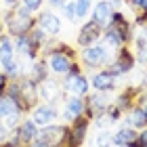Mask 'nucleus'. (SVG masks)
<instances>
[{"mask_svg": "<svg viewBox=\"0 0 147 147\" xmlns=\"http://www.w3.org/2000/svg\"><path fill=\"white\" fill-rule=\"evenodd\" d=\"M59 147H65V145H59Z\"/></svg>", "mask_w": 147, "mask_h": 147, "instance_id": "ea45409f", "label": "nucleus"}, {"mask_svg": "<svg viewBox=\"0 0 147 147\" xmlns=\"http://www.w3.org/2000/svg\"><path fill=\"white\" fill-rule=\"evenodd\" d=\"M80 57H82V63L86 65V67H90V69H97V67H101V65H107V63H109L107 49L101 46V44L86 46Z\"/></svg>", "mask_w": 147, "mask_h": 147, "instance_id": "39448f33", "label": "nucleus"}, {"mask_svg": "<svg viewBox=\"0 0 147 147\" xmlns=\"http://www.w3.org/2000/svg\"><path fill=\"white\" fill-rule=\"evenodd\" d=\"M9 137H11V130L6 128V126L0 122V143H4V141H9Z\"/></svg>", "mask_w": 147, "mask_h": 147, "instance_id": "c756f323", "label": "nucleus"}, {"mask_svg": "<svg viewBox=\"0 0 147 147\" xmlns=\"http://www.w3.org/2000/svg\"><path fill=\"white\" fill-rule=\"evenodd\" d=\"M57 109L55 105L51 103H42V105H36L34 107V116H32V120L38 124V126H46V124H53L57 120Z\"/></svg>", "mask_w": 147, "mask_h": 147, "instance_id": "9b49d317", "label": "nucleus"}, {"mask_svg": "<svg viewBox=\"0 0 147 147\" xmlns=\"http://www.w3.org/2000/svg\"><path fill=\"white\" fill-rule=\"evenodd\" d=\"M86 103H88L90 107L95 109L97 116H99V113H103V111H107V107L111 105L107 92H103V90H95V95H90L88 99H86Z\"/></svg>", "mask_w": 147, "mask_h": 147, "instance_id": "f3484780", "label": "nucleus"}, {"mask_svg": "<svg viewBox=\"0 0 147 147\" xmlns=\"http://www.w3.org/2000/svg\"><path fill=\"white\" fill-rule=\"evenodd\" d=\"M95 122H97L99 128H107V126L113 122V120L107 116V111H103V113H99V116H95Z\"/></svg>", "mask_w": 147, "mask_h": 147, "instance_id": "bb28decb", "label": "nucleus"}, {"mask_svg": "<svg viewBox=\"0 0 147 147\" xmlns=\"http://www.w3.org/2000/svg\"><path fill=\"white\" fill-rule=\"evenodd\" d=\"M88 122L84 116L76 118L69 126V132H67V141H65V147H82L84 139H86V132H88Z\"/></svg>", "mask_w": 147, "mask_h": 147, "instance_id": "423d86ee", "label": "nucleus"}, {"mask_svg": "<svg viewBox=\"0 0 147 147\" xmlns=\"http://www.w3.org/2000/svg\"><path fill=\"white\" fill-rule=\"evenodd\" d=\"M101 36H103V30L99 28V25H97L95 21H92V19H90V21H86V23L82 25V28H80V34H78V44L86 49V46H92V44H95Z\"/></svg>", "mask_w": 147, "mask_h": 147, "instance_id": "6e6552de", "label": "nucleus"}, {"mask_svg": "<svg viewBox=\"0 0 147 147\" xmlns=\"http://www.w3.org/2000/svg\"><path fill=\"white\" fill-rule=\"evenodd\" d=\"M15 51L23 59H30V61H36V57H38V49L32 44L30 36H19L17 42H15Z\"/></svg>", "mask_w": 147, "mask_h": 147, "instance_id": "dca6fc26", "label": "nucleus"}, {"mask_svg": "<svg viewBox=\"0 0 147 147\" xmlns=\"http://www.w3.org/2000/svg\"><path fill=\"white\" fill-rule=\"evenodd\" d=\"M95 145L97 147H111L113 145V135H111V130H101L97 135V139H95Z\"/></svg>", "mask_w": 147, "mask_h": 147, "instance_id": "393cba45", "label": "nucleus"}, {"mask_svg": "<svg viewBox=\"0 0 147 147\" xmlns=\"http://www.w3.org/2000/svg\"><path fill=\"white\" fill-rule=\"evenodd\" d=\"M15 132H17V139H19L21 145H30L38 137V124L34 120H23V122H19Z\"/></svg>", "mask_w": 147, "mask_h": 147, "instance_id": "ddd939ff", "label": "nucleus"}, {"mask_svg": "<svg viewBox=\"0 0 147 147\" xmlns=\"http://www.w3.org/2000/svg\"><path fill=\"white\" fill-rule=\"evenodd\" d=\"M139 99H141L143 103H147V82H143V86L139 88Z\"/></svg>", "mask_w": 147, "mask_h": 147, "instance_id": "2f4dec72", "label": "nucleus"}, {"mask_svg": "<svg viewBox=\"0 0 147 147\" xmlns=\"http://www.w3.org/2000/svg\"><path fill=\"white\" fill-rule=\"evenodd\" d=\"M130 2L135 4V6H139V4H141V0H130Z\"/></svg>", "mask_w": 147, "mask_h": 147, "instance_id": "e433bc0d", "label": "nucleus"}, {"mask_svg": "<svg viewBox=\"0 0 147 147\" xmlns=\"http://www.w3.org/2000/svg\"><path fill=\"white\" fill-rule=\"evenodd\" d=\"M2 95H4V90H0V97H2Z\"/></svg>", "mask_w": 147, "mask_h": 147, "instance_id": "58836bf2", "label": "nucleus"}, {"mask_svg": "<svg viewBox=\"0 0 147 147\" xmlns=\"http://www.w3.org/2000/svg\"><path fill=\"white\" fill-rule=\"evenodd\" d=\"M84 97H69L67 103H65V109H63V118L69 120V122H74L76 118H80L84 113Z\"/></svg>", "mask_w": 147, "mask_h": 147, "instance_id": "4468645a", "label": "nucleus"}, {"mask_svg": "<svg viewBox=\"0 0 147 147\" xmlns=\"http://www.w3.org/2000/svg\"><path fill=\"white\" fill-rule=\"evenodd\" d=\"M38 28L44 32V34H51V36H57L61 32V19H59L55 13L51 11H44L42 15L38 17Z\"/></svg>", "mask_w": 147, "mask_h": 147, "instance_id": "f8f14e48", "label": "nucleus"}, {"mask_svg": "<svg viewBox=\"0 0 147 147\" xmlns=\"http://www.w3.org/2000/svg\"><path fill=\"white\" fill-rule=\"evenodd\" d=\"M141 107H143V113H145V118H147V103H143Z\"/></svg>", "mask_w": 147, "mask_h": 147, "instance_id": "c9c22d12", "label": "nucleus"}, {"mask_svg": "<svg viewBox=\"0 0 147 147\" xmlns=\"http://www.w3.org/2000/svg\"><path fill=\"white\" fill-rule=\"evenodd\" d=\"M137 143L141 147H147V128H141V132H137Z\"/></svg>", "mask_w": 147, "mask_h": 147, "instance_id": "c85d7f7f", "label": "nucleus"}, {"mask_svg": "<svg viewBox=\"0 0 147 147\" xmlns=\"http://www.w3.org/2000/svg\"><path fill=\"white\" fill-rule=\"evenodd\" d=\"M135 63H137V61H135V55L128 51V46H120L116 61H113V63H107V65H109L107 71L111 74L113 78H120V76L128 74L132 67H135Z\"/></svg>", "mask_w": 147, "mask_h": 147, "instance_id": "20e7f679", "label": "nucleus"}, {"mask_svg": "<svg viewBox=\"0 0 147 147\" xmlns=\"http://www.w3.org/2000/svg\"><path fill=\"white\" fill-rule=\"evenodd\" d=\"M9 113H21V111L17 109V103L13 101L11 97L2 95L0 97V120H2L4 116H9Z\"/></svg>", "mask_w": 147, "mask_h": 147, "instance_id": "4be33fe9", "label": "nucleus"}, {"mask_svg": "<svg viewBox=\"0 0 147 147\" xmlns=\"http://www.w3.org/2000/svg\"><path fill=\"white\" fill-rule=\"evenodd\" d=\"M61 11H63V15L67 17L69 21H76V11H74V2H67Z\"/></svg>", "mask_w": 147, "mask_h": 147, "instance_id": "cd10ccee", "label": "nucleus"}, {"mask_svg": "<svg viewBox=\"0 0 147 147\" xmlns=\"http://www.w3.org/2000/svg\"><path fill=\"white\" fill-rule=\"evenodd\" d=\"M90 11H92V21H95L99 28H101V30L109 28V23H111V13H113V6H111L109 0L97 2Z\"/></svg>", "mask_w": 147, "mask_h": 147, "instance_id": "1a4fd4ad", "label": "nucleus"}, {"mask_svg": "<svg viewBox=\"0 0 147 147\" xmlns=\"http://www.w3.org/2000/svg\"><path fill=\"white\" fill-rule=\"evenodd\" d=\"M25 78H30L36 86H38L40 82H44V80L49 78V74H46V61H44V59H40V61H34V65H32L30 74H28Z\"/></svg>", "mask_w": 147, "mask_h": 147, "instance_id": "412c9836", "label": "nucleus"}, {"mask_svg": "<svg viewBox=\"0 0 147 147\" xmlns=\"http://www.w3.org/2000/svg\"><path fill=\"white\" fill-rule=\"evenodd\" d=\"M92 9V0H76L74 2V11H76V21L78 19H84Z\"/></svg>", "mask_w": 147, "mask_h": 147, "instance_id": "5701e85b", "label": "nucleus"}, {"mask_svg": "<svg viewBox=\"0 0 147 147\" xmlns=\"http://www.w3.org/2000/svg\"><path fill=\"white\" fill-rule=\"evenodd\" d=\"M71 63H74V59H69L67 55H63V53H59V51L49 53V65L57 76H65V74L71 69Z\"/></svg>", "mask_w": 147, "mask_h": 147, "instance_id": "9d476101", "label": "nucleus"}, {"mask_svg": "<svg viewBox=\"0 0 147 147\" xmlns=\"http://www.w3.org/2000/svg\"><path fill=\"white\" fill-rule=\"evenodd\" d=\"M19 118H21V113H9V116H4L2 120H0V122H2L9 130H15L17 126H19V122H21Z\"/></svg>", "mask_w": 147, "mask_h": 147, "instance_id": "a878e982", "label": "nucleus"}, {"mask_svg": "<svg viewBox=\"0 0 147 147\" xmlns=\"http://www.w3.org/2000/svg\"><path fill=\"white\" fill-rule=\"evenodd\" d=\"M0 36H2V21H0Z\"/></svg>", "mask_w": 147, "mask_h": 147, "instance_id": "4c0bfd02", "label": "nucleus"}, {"mask_svg": "<svg viewBox=\"0 0 147 147\" xmlns=\"http://www.w3.org/2000/svg\"><path fill=\"white\" fill-rule=\"evenodd\" d=\"M126 126H130V128H147V118H145V113H143V107L141 105H137V107H132L128 111V118H126Z\"/></svg>", "mask_w": 147, "mask_h": 147, "instance_id": "a211bd4d", "label": "nucleus"}, {"mask_svg": "<svg viewBox=\"0 0 147 147\" xmlns=\"http://www.w3.org/2000/svg\"><path fill=\"white\" fill-rule=\"evenodd\" d=\"M4 25L9 30L11 36H28L32 30L36 28V21L32 19V15H21L17 9L13 13H6L4 15Z\"/></svg>", "mask_w": 147, "mask_h": 147, "instance_id": "f257e3e1", "label": "nucleus"}, {"mask_svg": "<svg viewBox=\"0 0 147 147\" xmlns=\"http://www.w3.org/2000/svg\"><path fill=\"white\" fill-rule=\"evenodd\" d=\"M51 6H57V9H63L65 4H67V0H46Z\"/></svg>", "mask_w": 147, "mask_h": 147, "instance_id": "473e14b6", "label": "nucleus"}, {"mask_svg": "<svg viewBox=\"0 0 147 147\" xmlns=\"http://www.w3.org/2000/svg\"><path fill=\"white\" fill-rule=\"evenodd\" d=\"M28 147H49V143H46L44 139H40V137H36V139H34V141H32V143H30Z\"/></svg>", "mask_w": 147, "mask_h": 147, "instance_id": "7c9ffc66", "label": "nucleus"}, {"mask_svg": "<svg viewBox=\"0 0 147 147\" xmlns=\"http://www.w3.org/2000/svg\"><path fill=\"white\" fill-rule=\"evenodd\" d=\"M67 132H69V126L65 124H46L42 128H38V137L44 139L49 147H59V145H65Z\"/></svg>", "mask_w": 147, "mask_h": 147, "instance_id": "7ed1b4c3", "label": "nucleus"}, {"mask_svg": "<svg viewBox=\"0 0 147 147\" xmlns=\"http://www.w3.org/2000/svg\"><path fill=\"white\" fill-rule=\"evenodd\" d=\"M11 61H15V44L9 36H0V63L6 65Z\"/></svg>", "mask_w": 147, "mask_h": 147, "instance_id": "6ab92c4d", "label": "nucleus"}, {"mask_svg": "<svg viewBox=\"0 0 147 147\" xmlns=\"http://www.w3.org/2000/svg\"><path fill=\"white\" fill-rule=\"evenodd\" d=\"M139 11H143V13H147V0H141V4L137 6Z\"/></svg>", "mask_w": 147, "mask_h": 147, "instance_id": "f704fd0d", "label": "nucleus"}, {"mask_svg": "<svg viewBox=\"0 0 147 147\" xmlns=\"http://www.w3.org/2000/svg\"><path fill=\"white\" fill-rule=\"evenodd\" d=\"M135 139H137V132L130 126H122L118 132H113V145L116 147H126L128 143L135 141Z\"/></svg>", "mask_w": 147, "mask_h": 147, "instance_id": "aec40b11", "label": "nucleus"}, {"mask_svg": "<svg viewBox=\"0 0 147 147\" xmlns=\"http://www.w3.org/2000/svg\"><path fill=\"white\" fill-rule=\"evenodd\" d=\"M63 97V92H61V84L57 82V80H53V78H46L44 82H40L38 84V99H42L44 103H57L59 99Z\"/></svg>", "mask_w": 147, "mask_h": 147, "instance_id": "0eeeda50", "label": "nucleus"}, {"mask_svg": "<svg viewBox=\"0 0 147 147\" xmlns=\"http://www.w3.org/2000/svg\"><path fill=\"white\" fill-rule=\"evenodd\" d=\"M6 84H9V78H6V74H4V71H0V90H4V88H6Z\"/></svg>", "mask_w": 147, "mask_h": 147, "instance_id": "72a5a7b5", "label": "nucleus"}, {"mask_svg": "<svg viewBox=\"0 0 147 147\" xmlns=\"http://www.w3.org/2000/svg\"><path fill=\"white\" fill-rule=\"evenodd\" d=\"M28 36H30L32 44H34V46H36L38 51H40V49H42V46L46 44V34H44V32L40 30V28H34V30H32V32H30Z\"/></svg>", "mask_w": 147, "mask_h": 147, "instance_id": "b1692460", "label": "nucleus"}, {"mask_svg": "<svg viewBox=\"0 0 147 147\" xmlns=\"http://www.w3.org/2000/svg\"><path fill=\"white\" fill-rule=\"evenodd\" d=\"M88 80L82 76V71H80V65L78 63H71V69L65 74L63 78V88L71 92L74 97H86L88 95Z\"/></svg>", "mask_w": 147, "mask_h": 147, "instance_id": "f03ea898", "label": "nucleus"}, {"mask_svg": "<svg viewBox=\"0 0 147 147\" xmlns=\"http://www.w3.org/2000/svg\"><path fill=\"white\" fill-rule=\"evenodd\" d=\"M90 84L95 86V90H103V92H107V90H113V86H116V78H113L107 69H103V71L92 74Z\"/></svg>", "mask_w": 147, "mask_h": 147, "instance_id": "2eb2a0df", "label": "nucleus"}]
</instances>
